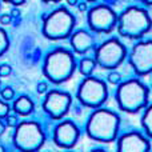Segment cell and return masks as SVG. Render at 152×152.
<instances>
[{
    "instance_id": "7402d4cb",
    "label": "cell",
    "mask_w": 152,
    "mask_h": 152,
    "mask_svg": "<svg viewBox=\"0 0 152 152\" xmlns=\"http://www.w3.org/2000/svg\"><path fill=\"white\" fill-rule=\"evenodd\" d=\"M19 124V120H18V116L16 115H8L7 118H5V127H12V128H15L16 126Z\"/></svg>"
},
{
    "instance_id": "4316f807",
    "label": "cell",
    "mask_w": 152,
    "mask_h": 152,
    "mask_svg": "<svg viewBox=\"0 0 152 152\" xmlns=\"http://www.w3.org/2000/svg\"><path fill=\"white\" fill-rule=\"evenodd\" d=\"M11 18H19V16H20V11L19 10H16V8H13L12 11H11Z\"/></svg>"
},
{
    "instance_id": "f1b7e54d",
    "label": "cell",
    "mask_w": 152,
    "mask_h": 152,
    "mask_svg": "<svg viewBox=\"0 0 152 152\" xmlns=\"http://www.w3.org/2000/svg\"><path fill=\"white\" fill-rule=\"evenodd\" d=\"M11 4H13V5H23V4H26V0H21V1H11Z\"/></svg>"
},
{
    "instance_id": "7a4b0ae2",
    "label": "cell",
    "mask_w": 152,
    "mask_h": 152,
    "mask_svg": "<svg viewBox=\"0 0 152 152\" xmlns=\"http://www.w3.org/2000/svg\"><path fill=\"white\" fill-rule=\"evenodd\" d=\"M77 63L71 51L56 48L45 55L43 60V74L53 84H60L69 80L75 74Z\"/></svg>"
},
{
    "instance_id": "d6a6232c",
    "label": "cell",
    "mask_w": 152,
    "mask_h": 152,
    "mask_svg": "<svg viewBox=\"0 0 152 152\" xmlns=\"http://www.w3.org/2000/svg\"><path fill=\"white\" fill-rule=\"evenodd\" d=\"M67 152H74V151H67Z\"/></svg>"
},
{
    "instance_id": "603a6c76",
    "label": "cell",
    "mask_w": 152,
    "mask_h": 152,
    "mask_svg": "<svg viewBox=\"0 0 152 152\" xmlns=\"http://www.w3.org/2000/svg\"><path fill=\"white\" fill-rule=\"evenodd\" d=\"M12 74V67L10 64H0V77H7Z\"/></svg>"
},
{
    "instance_id": "2e32d148",
    "label": "cell",
    "mask_w": 152,
    "mask_h": 152,
    "mask_svg": "<svg viewBox=\"0 0 152 152\" xmlns=\"http://www.w3.org/2000/svg\"><path fill=\"white\" fill-rule=\"evenodd\" d=\"M76 68H79V72H80L83 76H91L94 74L95 68H96V63H95L94 58H83L80 61H79L77 67Z\"/></svg>"
},
{
    "instance_id": "ffe728a7",
    "label": "cell",
    "mask_w": 152,
    "mask_h": 152,
    "mask_svg": "<svg viewBox=\"0 0 152 152\" xmlns=\"http://www.w3.org/2000/svg\"><path fill=\"white\" fill-rule=\"evenodd\" d=\"M107 80H108V83H111V84H113V86H119V84L121 83V75L119 74V72H116V71H111L110 74H108L107 76Z\"/></svg>"
},
{
    "instance_id": "cb8c5ba5",
    "label": "cell",
    "mask_w": 152,
    "mask_h": 152,
    "mask_svg": "<svg viewBox=\"0 0 152 152\" xmlns=\"http://www.w3.org/2000/svg\"><path fill=\"white\" fill-rule=\"evenodd\" d=\"M36 91L39 92V94H47L48 92V84L45 83V81H40L36 87Z\"/></svg>"
},
{
    "instance_id": "ac0fdd59",
    "label": "cell",
    "mask_w": 152,
    "mask_h": 152,
    "mask_svg": "<svg viewBox=\"0 0 152 152\" xmlns=\"http://www.w3.org/2000/svg\"><path fill=\"white\" fill-rule=\"evenodd\" d=\"M10 44H11V42H10V37H8L7 31L0 27V58L8 51Z\"/></svg>"
},
{
    "instance_id": "3957f363",
    "label": "cell",
    "mask_w": 152,
    "mask_h": 152,
    "mask_svg": "<svg viewBox=\"0 0 152 152\" xmlns=\"http://www.w3.org/2000/svg\"><path fill=\"white\" fill-rule=\"evenodd\" d=\"M148 95L150 89L139 79H129L118 86L115 100L119 110L127 113H137L148 105Z\"/></svg>"
},
{
    "instance_id": "5b68a950",
    "label": "cell",
    "mask_w": 152,
    "mask_h": 152,
    "mask_svg": "<svg viewBox=\"0 0 152 152\" xmlns=\"http://www.w3.org/2000/svg\"><path fill=\"white\" fill-rule=\"evenodd\" d=\"M76 24L75 16L67 8H56L43 21V35L48 40H63L72 35Z\"/></svg>"
},
{
    "instance_id": "4fadbf2b",
    "label": "cell",
    "mask_w": 152,
    "mask_h": 152,
    "mask_svg": "<svg viewBox=\"0 0 152 152\" xmlns=\"http://www.w3.org/2000/svg\"><path fill=\"white\" fill-rule=\"evenodd\" d=\"M116 152H150L151 142L145 135L137 131H129L116 137Z\"/></svg>"
},
{
    "instance_id": "44dd1931",
    "label": "cell",
    "mask_w": 152,
    "mask_h": 152,
    "mask_svg": "<svg viewBox=\"0 0 152 152\" xmlns=\"http://www.w3.org/2000/svg\"><path fill=\"white\" fill-rule=\"evenodd\" d=\"M10 111H11V105L8 103H5L4 100H0V120L7 118L10 115Z\"/></svg>"
},
{
    "instance_id": "8992f818",
    "label": "cell",
    "mask_w": 152,
    "mask_h": 152,
    "mask_svg": "<svg viewBox=\"0 0 152 152\" xmlns=\"http://www.w3.org/2000/svg\"><path fill=\"white\" fill-rule=\"evenodd\" d=\"M12 142L20 152H37L44 145L45 134L37 121L24 120L15 127Z\"/></svg>"
},
{
    "instance_id": "484cf974",
    "label": "cell",
    "mask_w": 152,
    "mask_h": 152,
    "mask_svg": "<svg viewBox=\"0 0 152 152\" xmlns=\"http://www.w3.org/2000/svg\"><path fill=\"white\" fill-rule=\"evenodd\" d=\"M77 8H79V11L80 12H86L87 11V3L86 1H77Z\"/></svg>"
},
{
    "instance_id": "5bb4252c",
    "label": "cell",
    "mask_w": 152,
    "mask_h": 152,
    "mask_svg": "<svg viewBox=\"0 0 152 152\" xmlns=\"http://www.w3.org/2000/svg\"><path fill=\"white\" fill-rule=\"evenodd\" d=\"M69 43H71L72 50L77 55H84L89 50H92L95 44V37L87 29H77L72 32V35L69 36Z\"/></svg>"
},
{
    "instance_id": "ba28073f",
    "label": "cell",
    "mask_w": 152,
    "mask_h": 152,
    "mask_svg": "<svg viewBox=\"0 0 152 152\" xmlns=\"http://www.w3.org/2000/svg\"><path fill=\"white\" fill-rule=\"evenodd\" d=\"M127 56V50L124 44L116 37L105 40L95 51V63L96 67L102 69L115 71L119 66L123 64Z\"/></svg>"
},
{
    "instance_id": "30bf717a",
    "label": "cell",
    "mask_w": 152,
    "mask_h": 152,
    "mask_svg": "<svg viewBox=\"0 0 152 152\" xmlns=\"http://www.w3.org/2000/svg\"><path fill=\"white\" fill-rule=\"evenodd\" d=\"M72 105L71 94L60 89H52L45 94L44 102H43V110L44 112L53 120H60L68 113Z\"/></svg>"
},
{
    "instance_id": "e0dca14e",
    "label": "cell",
    "mask_w": 152,
    "mask_h": 152,
    "mask_svg": "<svg viewBox=\"0 0 152 152\" xmlns=\"http://www.w3.org/2000/svg\"><path fill=\"white\" fill-rule=\"evenodd\" d=\"M142 127L144 129L145 136L151 137V132H152V107L151 104H148L144 108V112L142 116Z\"/></svg>"
},
{
    "instance_id": "f546056e",
    "label": "cell",
    "mask_w": 152,
    "mask_h": 152,
    "mask_svg": "<svg viewBox=\"0 0 152 152\" xmlns=\"http://www.w3.org/2000/svg\"><path fill=\"white\" fill-rule=\"evenodd\" d=\"M91 152H107V151H104V150H102V148H94Z\"/></svg>"
},
{
    "instance_id": "d4e9b609",
    "label": "cell",
    "mask_w": 152,
    "mask_h": 152,
    "mask_svg": "<svg viewBox=\"0 0 152 152\" xmlns=\"http://www.w3.org/2000/svg\"><path fill=\"white\" fill-rule=\"evenodd\" d=\"M11 20H12V18H11L10 13H3V15L0 16V24H1V26H8V24L11 23Z\"/></svg>"
},
{
    "instance_id": "4dcf8cb0",
    "label": "cell",
    "mask_w": 152,
    "mask_h": 152,
    "mask_svg": "<svg viewBox=\"0 0 152 152\" xmlns=\"http://www.w3.org/2000/svg\"><path fill=\"white\" fill-rule=\"evenodd\" d=\"M0 152H5V148H4V147H3V145H1V144H0Z\"/></svg>"
},
{
    "instance_id": "7c38bea8",
    "label": "cell",
    "mask_w": 152,
    "mask_h": 152,
    "mask_svg": "<svg viewBox=\"0 0 152 152\" xmlns=\"http://www.w3.org/2000/svg\"><path fill=\"white\" fill-rule=\"evenodd\" d=\"M80 137V131L72 120H61L56 124L53 129V143L59 148L71 150L75 147Z\"/></svg>"
},
{
    "instance_id": "d6986e66",
    "label": "cell",
    "mask_w": 152,
    "mask_h": 152,
    "mask_svg": "<svg viewBox=\"0 0 152 152\" xmlns=\"http://www.w3.org/2000/svg\"><path fill=\"white\" fill-rule=\"evenodd\" d=\"M0 96H1V100H4L5 103L11 102V100L15 99V89L12 87H4L0 91Z\"/></svg>"
},
{
    "instance_id": "9c48e42d",
    "label": "cell",
    "mask_w": 152,
    "mask_h": 152,
    "mask_svg": "<svg viewBox=\"0 0 152 152\" xmlns=\"http://www.w3.org/2000/svg\"><path fill=\"white\" fill-rule=\"evenodd\" d=\"M116 21L118 15L108 4L94 5L87 15V23L91 34H111L116 28Z\"/></svg>"
},
{
    "instance_id": "6da1fadb",
    "label": "cell",
    "mask_w": 152,
    "mask_h": 152,
    "mask_svg": "<svg viewBox=\"0 0 152 152\" xmlns=\"http://www.w3.org/2000/svg\"><path fill=\"white\" fill-rule=\"evenodd\" d=\"M120 127V118L116 112L107 108L94 110L86 123V134L89 139L100 143L116 140Z\"/></svg>"
},
{
    "instance_id": "9a60e30c",
    "label": "cell",
    "mask_w": 152,
    "mask_h": 152,
    "mask_svg": "<svg viewBox=\"0 0 152 152\" xmlns=\"http://www.w3.org/2000/svg\"><path fill=\"white\" fill-rule=\"evenodd\" d=\"M12 110L16 115L28 116L34 112L35 103H34V100L29 96H27V95H20L19 97H16V100H13Z\"/></svg>"
},
{
    "instance_id": "1f68e13d",
    "label": "cell",
    "mask_w": 152,
    "mask_h": 152,
    "mask_svg": "<svg viewBox=\"0 0 152 152\" xmlns=\"http://www.w3.org/2000/svg\"><path fill=\"white\" fill-rule=\"evenodd\" d=\"M68 4H71V5H76V4H77V1H68Z\"/></svg>"
},
{
    "instance_id": "52a82bcc",
    "label": "cell",
    "mask_w": 152,
    "mask_h": 152,
    "mask_svg": "<svg viewBox=\"0 0 152 152\" xmlns=\"http://www.w3.org/2000/svg\"><path fill=\"white\" fill-rule=\"evenodd\" d=\"M76 99L87 108H102V105L108 99V87L105 81L95 76H88L79 84L76 89Z\"/></svg>"
},
{
    "instance_id": "8fae6325",
    "label": "cell",
    "mask_w": 152,
    "mask_h": 152,
    "mask_svg": "<svg viewBox=\"0 0 152 152\" xmlns=\"http://www.w3.org/2000/svg\"><path fill=\"white\" fill-rule=\"evenodd\" d=\"M129 64L139 76L151 74L152 68V42L140 40L132 47L129 52Z\"/></svg>"
},
{
    "instance_id": "277c9868",
    "label": "cell",
    "mask_w": 152,
    "mask_h": 152,
    "mask_svg": "<svg viewBox=\"0 0 152 152\" xmlns=\"http://www.w3.org/2000/svg\"><path fill=\"white\" fill-rule=\"evenodd\" d=\"M116 28L120 36L128 39H142L151 31V16L144 8L131 5L118 15Z\"/></svg>"
},
{
    "instance_id": "83f0119b",
    "label": "cell",
    "mask_w": 152,
    "mask_h": 152,
    "mask_svg": "<svg viewBox=\"0 0 152 152\" xmlns=\"http://www.w3.org/2000/svg\"><path fill=\"white\" fill-rule=\"evenodd\" d=\"M5 128H7V127H5V123L0 120V135L4 134V132H5Z\"/></svg>"
}]
</instances>
